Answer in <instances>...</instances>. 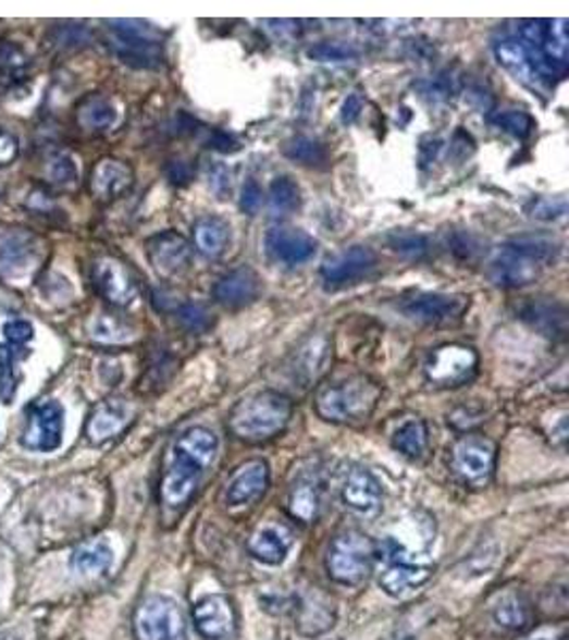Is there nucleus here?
Listing matches in <instances>:
<instances>
[{
  "instance_id": "f257e3e1",
  "label": "nucleus",
  "mask_w": 569,
  "mask_h": 640,
  "mask_svg": "<svg viewBox=\"0 0 569 640\" xmlns=\"http://www.w3.org/2000/svg\"><path fill=\"white\" fill-rule=\"evenodd\" d=\"M218 453V438L208 427L184 431L171 446L160 484L162 504L171 510L188 504Z\"/></svg>"
},
{
  "instance_id": "f03ea898",
  "label": "nucleus",
  "mask_w": 569,
  "mask_h": 640,
  "mask_svg": "<svg viewBox=\"0 0 569 640\" xmlns=\"http://www.w3.org/2000/svg\"><path fill=\"white\" fill-rule=\"evenodd\" d=\"M382 389L364 373L324 382L316 391V413L329 423H361L378 406Z\"/></svg>"
},
{
  "instance_id": "7ed1b4c3",
  "label": "nucleus",
  "mask_w": 569,
  "mask_h": 640,
  "mask_svg": "<svg viewBox=\"0 0 569 640\" xmlns=\"http://www.w3.org/2000/svg\"><path fill=\"white\" fill-rule=\"evenodd\" d=\"M293 402L277 391H260L239 402L228 417L231 431L246 442H262L288 426Z\"/></svg>"
},
{
  "instance_id": "20e7f679",
  "label": "nucleus",
  "mask_w": 569,
  "mask_h": 640,
  "mask_svg": "<svg viewBox=\"0 0 569 640\" xmlns=\"http://www.w3.org/2000/svg\"><path fill=\"white\" fill-rule=\"evenodd\" d=\"M378 559V544L357 530L339 533L329 549L326 570L329 577L339 586H361Z\"/></svg>"
},
{
  "instance_id": "39448f33",
  "label": "nucleus",
  "mask_w": 569,
  "mask_h": 640,
  "mask_svg": "<svg viewBox=\"0 0 569 640\" xmlns=\"http://www.w3.org/2000/svg\"><path fill=\"white\" fill-rule=\"evenodd\" d=\"M109 46L113 53L128 66L156 69L162 64V46L154 30L135 20H111Z\"/></svg>"
},
{
  "instance_id": "423d86ee",
  "label": "nucleus",
  "mask_w": 569,
  "mask_h": 640,
  "mask_svg": "<svg viewBox=\"0 0 569 640\" xmlns=\"http://www.w3.org/2000/svg\"><path fill=\"white\" fill-rule=\"evenodd\" d=\"M44 242L26 226H0V278L20 280L41 263Z\"/></svg>"
},
{
  "instance_id": "0eeeda50",
  "label": "nucleus",
  "mask_w": 569,
  "mask_h": 640,
  "mask_svg": "<svg viewBox=\"0 0 569 640\" xmlns=\"http://www.w3.org/2000/svg\"><path fill=\"white\" fill-rule=\"evenodd\" d=\"M135 626L141 640L188 639L184 613L171 598L164 595H150L139 604Z\"/></svg>"
},
{
  "instance_id": "6e6552de",
  "label": "nucleus",
  "mask_w": 569,
  "mask_h": 640,
  "mask_svg": "<svg viewBox=\"0 0 569 640\" xmlns=\"http://www.w3.org/2000/svg\"><path fill=\"white\" fill-rule=\"evenodd\" d=\"M424 373L440 389L463 386L478 373V353L463 344H444L429 355Z\"/></svg>"
},
{
  "instance_id": "1a4fd4ad",
  "label": "nucleus",
  "mask_w": 569,
  "mask_h": 640,
  "mask_svg": "<svg viewBox=\"0 0 569 640\" xmlns=\"http://www.w3.org/2000/svg\"><path fill=\"white\" fill-rule=\"evenodd\" d=\"M495 444L484 435H466L453 448V470L471 487H484L495 472Z\"/></svg>"
},
{
  "instance_id": "9d476101",
  "label": "nucleus",
  "mask_w": 569,
  "mask_h": 640,
  "mask_svg": "<svg viewBox=\"0 0 569 640\" xmlns=\"http://www.w3.org/2000/svg\"><path fill=\"white\" fill-rule=\"evenodd\" d=\"M64 410L55 399L35 402L26 410L22 444L30 451L50 453L62 444Z\"/></svg>"
},
{
  "instance_id": "9b49d317",
  "label": "nucleus",
  "mask_w": 569,
  "mask_h": 640,
  "mask_svg": "<svg viewBox=\"0 0 569 640\" xmlns=\"http://www.w3.org/2000/svg\"><path fill=\"white\" fill-rule=\"evenodd\" d=\"M378 267V255L367 246H352L324 261L320 278L326 291H339L359 284Z\"/></svg>"
},
{
  "instance_id": "f8f14e48",
  "label": "nucleus",
  "mask_w": 569,
  "mask_h": 640,
  "mask_svg": "<svg viewBox=\"0 0 569 640\" xmlns=\"http://www.w3.org/2000/svg\"><path fill=\"white\" fill-rule=\"evenodd\" d=\"M193 619L206 640H237L239 635L237 611L233 602L220 593L199 600L193 608Z\"/></svg>"
},
{
  "instance_id": "ddd939ff",
  "label": "nucleus",
  "mask_w": 569,
  "mask_h": 640,
  "mask_svg": "<svg viewBox=\"0 0 569 640\" xmlns=\"http://www.w3.org/2000/svg\"><path fill=\"white\" fill-rule=\"evenodd\" d=\"M469 308V299L463 295L444 293H418L401 304V312L408 319L424 324H448L463 319Z\"/></svg>"
},
{
  "instance_id": "4468645a",
  "label": "nucleus",
  "mask_w": 569,
  "mask_h": 640,
  "mask_svg": "<svg viewBox=\"0 0 569 640\" xmlns=\"http://www.w3.org/2000/svg\"><path fill=\"white\" fill-rule=\"evenodd\" d=\"M148 257L158 275L180 278L193 263V246L177 231H164L148 239Z\"/></svg>"
},
{
  "instance_id": "2eb2a0df",
  "label": "nucleus",
  "mask_w": 569,
  "mask_h": 640,
  "mask_svg": "<svg viewBox=\"0 0 569 640\" xmlns=\"http://www.w3.org/2000/svg\"><path fill=\"white\" fill-rule=\"evenodd\" d=\"M92 284L107 304L128 308L137 299V282L128 267L117 259L103 257L92 266Z\"/></svg>"
},
{
  "instance_id": "dca6fc26",
  "label": "nucleus",
  "mask_w": 569,
  "mask_h": 640,
  "mask_svg": "<svg viewBox=\"0 0 569 640\" xmlns=\"http://www.w3.org/2000/svg\"><path fill=\"white\" fill-rule=\"evenodd\" d=\"M267 255L282 266L308 263L318 250L316 239L310 233L297 226H271L264 235Z\"/></svg>"
},
{
  "instance_id": "f3484780",
  "label": "nucleus",
  "mask_w": 569,
  "mask_h": 640,
  "mask_svg": "<svg viewBox=\"0 0 569 640\" xmlns=\"http://www.w3.org/2000/svg\"><path fill=\"white\" fill-rule=\"evenodd\" d=\"M260 291L259 273L252 267H237L215 282L213 299L228 310H239L252 306L259 299Z\"/></svg>"
},
{
  "instance_id": "a211bd4d",
  "label": "nucleus",
  "mask_w": 569,
  "mask_h": 640,
  "mask_svg": "<svg viewBox=\"0 0 569 640\" xmlns=\"http://www.w3.org/2000/svg\"><path fill=\"white\" fill-rule=\"evenodd\" d=\"M542 269L544 267L540 263L531 261L529 257L520 255L518 250L504 244L488 263V278L497 286L518 288V286H527V284L535 282L540 278Z\"/></svg>"
},
{
  "instance_id": "6ab92c4d",
  "label": "nucleus",
  "mask_w": 569,
  "mask_h": 640,
  "mask_svg": "<svg viewBox=\"0 0 569 640\" xmlns=\"http://www.w3.org/2000/svg\"><path fill=\"white\" fill-rule=\"evenodd\" d=\"M342 500L357 515L373 517L382 506L380 482L369 470L352 468L342 484Z\"/></svg>"
},
{
  "instance_id": "aec40b11",
  "label": "nucleus",
  "mask_w": 569,
  "mask_h": 640,
  "mask_svg": "<svg viewBox=\"0 0 569 640\" xmlns=\"http://www.w3.org/2000/svg\"><path fill=\"white\" fill-rule=\"evenodd\" d=\"M133 182H135V173L131 164H126L124 160L101 159L92 169L90 190L99 201L109 204L122 197L124 193H128Z\"/></svg>"
},
{
  "instance_id": "412c9836",
  "label": "nucleus",
  "mask_w": 569,
  "mask_h": 640,
  "mask_svg": "<svg viewBox=\"0 0 569 640\" xmlns=\"http://www.w3.org/2000/svg\"><path fill=\"white\" fill-rule=\"evenodd\" d=\"M331 340L324 335H316L308 340L293 357L290 372L293 380L301 382V386H310L322 373L326 372L331 364Z\"/></svg>"
},
{
  "instance_id": "4be33fe9",
  "label": "nucleus",
  "mask_w": 569,
  "mask_h": 640,
  "mask_svg": "<svg viewBox=\"0 0 569 640\" xmlns=\"http://www.w3.org/2000/svg\"><path fill=\"white\" fill-rule=\"evenodd\" d=\"M269 487V466L260 459H252L244 464L226 487V502L231 506H244L259 500Z\"/></svg>"
},
{
  "instance_id": "5701e85b",
  "label": "nucleus",
  "mask_w": 569,
  "mask_h": 640,
  "mask_svg": "<svg viewBox=\"0 0 569 640\" xmlns=\"http://www.w3.org/2000/svg\"><path fill=\"white\" fill-rule=\"evenodd\" d=\"M131 421V406L124 399H107L95 408L88 419L86 435L92 444H103L115 438Z\"/></svg>"
},
{
  "instance_id": "b1692460",
  "label": "nucleus",
  "mask_w": 569,
  "mask_h": 640,
  "mask_svg": "<svg viewBox=\"0 0 569 640\" xmlns=\"http://www.w3.org/2000/svg\"><path fill=\"white\" fill-rule=\"evenodd\" d=\"M335 621V608L333 602L313 587L308 595L299 600L297 606V628L308 635V637H318L333 628Z\"/></svg>"
},
{
  "instance_id": "393cba45",
  "label": "nucleus",
  "mask_w": 569,
  "mask_h": 640,
  "mask_svg": "<svg viewBox=\"0 0 569 640\" xmlns=\"http://www.w3.org/2000/svg\"><path fill=\"white\" fill-rule=\"evenodd\" d=\"M431 577V564H416L412 559L395 557L391 566L382 573L380 587L388 595H404L416 587L426 583Z\"/></svg>"
},
{
  "instance_id": "a878e982",
  "label": "nucleus",
  "mask_w": 569,
  "mask_h": 640,
  "mask_svg": "<svg viewBox=\"0 0 569 640\" xmlns=\"http://www.w3.org/2000/svg\"><path fill=\"white\" fill-rule=\"evenodd\" d=\"M493 617L499 628L508 632H527L535 624L531 602L520 591H508L493 608Z\"/></svg>"
},
{
  "instance_id": "bb28decb",
  "label": "nucleus",
  "mask_w": 569,
  "mask_h": 640,
  "mask_svg": "<svg viewBox=\"0 0 569 640\" xmlns=\"http://www.w3.org/2000/svg\"><path fill=\"white\" fill-rule=\"evenodd\" d=\"M195 248L208 259H218L226 253L231 242V226L220 216H203L195 222L193 229Z\"/></svg>"
},
{
  "instance_id": "cd10ccee",
  "label": "nucleus",
  "mask_w": 569,
  "mask_h": 640,
  "mask_svg": "<svg viewBox=\"0 0 569 640\" xmlns=\"http://www.w3.org/2000/svg\"><path fill=\"white\" fill-rule=\"evenodd\" d=\"M290 542H293V533L288 532L284 526H271V528L259 530L250 538L248 551L262 564L275 566L284 562L290 549Z\"/></svg>"
},
{
  "instance_id": "c85d7f7f",
  "label": "nucleus",
  "mask_w": 569,
  "mask_h": 640,
  "mask_svg": "<svg viewBox=\"0 0 569 640\" xmlns=\"http://www.w3.org/2000/svg\"><path fill=\"white\" fill-rule=\"evenodd\" d=\"M322 506V484L316 477H301L288 493V510L301 524H311Z\"/></svg>"
},
{
  "instance_id": "c756f323",
  "label": "nucleus",
  "mask_w": 569,
  "mask_h": 640,
  "mask_svg": "<svg viewBox=\"0 0 569 640\" xmlns=\"http://www.w3.org/2000/svg\"><path fill=\"white\" fill-rule=\"evenodd\" d=\"M113 564V551L104 540H90L77 546L71 555V566L77 575L95 577L103 575Z\"/></svg>"
},
{
  "instance_id": "7c9ffc66",
  "label": "nucleus",
  "mask_w": 569,
  "mask_h": 640,
  "mask_svg": "<svg viewBox=\"0 0 569 640\" xmlns=\"http://www.w3.org/2000/svg\"><path fill=\"white\" fill-rule=\"evenodd\" d=\"M495 56H497L499 64L504 69H508L517 77L518 82H522L524 86H531V88L540 86V77L533 71L531 60H529V56L524 52L520 39H504V41H499L495 46Z\"/></svg>"
},
{
  "instance_id": "2f4dec72",
  "label": "nucleus",
  "mask_w": 569,
  "mask_h": 640,
  "mask_svg": "<svg viewBox=\"0 0 569 640\" xmlns=\"http://www.w3.org/2000/svg\"><path fill=\"white\" fill-rule=\"evenodd\" d=\"M506 244L542 267L555 263L561 253V244L551 235H518Z\"/></svg>"
},
{
  "instance_id": "473e14b6",
  "label": "nucleus",
  "mask_w": 569,
  "mask_h": 640,
  "mask_svg": "<svg viewBox=\"0 0 569 640\" xmlns=\"http://www.w3.org/2000/svg\"><path fill=\"white\" fill-rule=\"evenodd\" d=\"M117 120V109L115 106L104 99V97H88L79 109H77V122L84 131H95V133H101L107 131L115 124Z\"/></svg>"
},
{
  "instance_id": "72a5a7b5",
  "label": "nucleus",
  "mask_w": 569,
  "mask_h": 640,
  "mask_svg": "<svg viewBox=\"0 0 569 640\" xmlns=\"http://www.w3.org/2000/svg\"><path fill=\"white\" fill-rule=\"evenodd\" d=\"M393 446L401 455H406L410 459H420L426 453V446H429V429H426V423L422 419H412V421L404 423V426L395 431Z\"/></svg>"
},
{
  "instance_id": "f704fd0d",
  "label": "nucleus",
  "mask_w": 569,
  "mask_h": 640,
  "mask_svg": "<svg viewBox=\"0 0 569 640\" xmlns=\"http://www.w3.org/2000/svg\"><path fill=\"white\" fill-rule=\"evenodd\" d=\"M269 206L275 213H293L301 208V188L288 177L280 175L269 186Z\"/></svg>"
},
{
  "instance_id": "c9c22d12",
  "label": "nucleus",
  "mask_w": 569,
  "mask_h": 640,
  "mask_svg": "<svg viewBox=\"0 0 569 640\" xmlns=\"http://www.w3.org/2000/svg\"><path fill=\"white\" fill-rule=\"evenodd\" d=\"M88 331L92 340L103 344H124L135 335L133 327L115 315H97L90 320Z\"/></svg>"
},
{
  "instance_id": "e433bc0d",
  "label": "nucleus",
  "mask_w": 569,
  "mask_h": 640,
  "mask_svg": "<svg viewBox=\"0 0 569 640\" xmlns=\"http://www.w3.org/2000/svg\"><path fill=\"white\" fill-rule=\"evenodd\" d=\"M284 157L306 167H318L326 162V150L320 141L306 135H297L284 144Z\"/></svg>"
},
{
  "instance_id": "4c0bfd02",
  "label": "nucleus",
  "mask_w": 569,
  "mask_h": 640,
  "mask_svg": "<svg viewBox=\"0 0 569 640\" xmlns=\"http://www.w3.org/2000/svg\"><path fill=\"white\" fill-rule=\"evenodd\" d=\"M44 171H46V180L52 184V186H60V188H66V186H73L77 184V164L71 155L66 152H50L46 164H44Z\"/></svg>"
},
{
  "instance_id": "58836bf2",
  "label": "nucleus",
  "mask_w": 569,
  "mask_h": 640,
  "mask_svg": "<svg viewBox=\"0 0 569 640\" xmlns=\"http://www.w3.org/2000/svg\"><path fill=\"white\" fill-rule=\"evenodd\" d=\"M524 319L531 320L546 335H564L566 333V310L561 306H551V304L535 306L533 304L524 312Z\"/></svg>"
},
{
  "instance_id": "ea45409f",
  "label": "nucleus",
  "mask_w": 569,
  "mask_h": 640,
  "mask_svg": "<svg viewBox=\"0 0 569 640\" xmlns=\"http://www.w3.org/2000/svg\"><path fill=\"white\" fill-rule=\"evenodd\" d=\"M28 69V58L20 48L4 44L0 46V84L13 86L17 84Z\"/></svg>"
},
{
  "instance_id": "a19ab883",
  "label": "nucleus",
  "mask_w": 569,
  "mask_h": 640,
  "mask_svg": "<svg viewBox=\"0 0 569 640\" xmlns=\"http://www.w3.org/2000/svg\"><path fill=\"white\" fill-rule=\"evenodd\" d=\"M20 389L17 372V355L9 346H0V399L2 404H11Z\"/></svg>"
},
{
  "instance_id": "79ce46f5",
  "label": "nucleus",
  "mask_w": 569,
  "mask_h": 640,
  "mask_svg": "<svg viewBox=\"0 0 569 640\" xmlns=\"http://www.w3.org/2000/svg\"><path fill=\"white\" fill-rule=\"evenodd\" d=\"M175 317L184 329L190 333H206L213 324V315L209 312L203 304H184L175 310Z\"/></svg>"
},
{
  "instance_id": "37998d69",
  "label": "nucleus",
  "mask_w": 569,
  "mask_h": 640,
  "mask_svg": "<svg viewBox=\"0 0 569 640\" xmlns=\"http://www.w3.org/2000/svg\"><path fill=\"white\" fill-rule=\"evenodd\" d=\"M388 246L395 253L406 255V257H415V259L424 257L426 250H429V242H426L424 235H420V233H408V231L391 233L388 235Z\"/></svg>"
},
{
  "instance_id": "c03bdc74",
  "label": "nucleus",
  "mask_w": 569,
  "mask_h": 640,
  "mask_svg": "<svg viewBox=\"0 0 569 640\" xmlns=\"http://www.w3.org/2000/svg\"><path fill=\"white\" fill-rule=\"evenodd\" d=\"M308 56L316 62H344V60H350L357 56V50L352 46H346V44H318L308 50Z\"/></svg>"
},
{
  "instance_id": "a18cd8bd",
  "label": "nucleus",
  "mask_w": 569,
  "mask_h": 640,
  "mask_svg": "<svg viewBox=\"0 0 569 640\" xmlns=\"http://www.w3.org/2000/svg\"><path fill=\"white\" fill-rule=\"evenodd\" d=\"M495 124L502 126L504 131H508L510 135H515L518 139H524L533 128V120L524 111H504V113H499L495 118Z\"/></svg>"
},
{
  "instance_id": "49530a36",
  "label": "nucleus",
  "mask_w": 569,
  "mask_h": 640,
  "mask_svg": "<svg viewBox=\"0 0 569 640\" xmlns=\"http://www.w3.org/2000/svg\"><path fill=\"white\" fill-rule=\"evenodd\" d=\"M566 210H568V204L564 197H559V199L542 197L529 206V213L537 220H559L566 216Z\"/></svg>"
},
{
  "instance_id": "de8ad7c7",
  "label": "nucleus",
  "mask_w": 569,
  "mask_h": 640,
  "mask_svg": "<svg viewBox=\"0 0 569 640\" xmlns=\"http://www.w3.org/2000/svg\"><path fill=\"white\" fill-rule=\"evenodd\" d=\"M2 333L9 344L24 346L35 337V327L28 320H7L2 324Z\"/></svg>"
},
{
  "instance_id": "09e8293b",
  "label": "nucleus",
  "mask_w": 569,
  "mask_h": 640,
  "mask_svg": "<svg viewBox=\"0 0 569 640\" xmlns=\"http://www.w3.org/2000/svg\"><path fill=\"white\" fill-rule=\"evenodd\" d=\"M242 210L250 216L259 213L260 206H262V190H260L259 182L257 180H248L242 188V201H239Z\"/></svg>"
},
{
  "instance_id": "8fccbe9b",
  "label": "nucleus",
  "mask_w": 569,
  "mask_h": 640,
  "mask_svg": "<svg viewBox=\"0 0 569 640\" xmlns=\"http://www.w3.org/2000/svg\"><path fill=\"white\" fill-rule=\"evenodd\" d=\"M20 155V144L17 137L11 135L9 131L0 128V169L9 167Z\"/></svg>"
},
{
  "instance_id": "3c124183",
  "label": "nucleus",
  "mask_w": 569,
  "mask_h": 640,
  "mask_svg": "<svg viewBox=\"0 0 569 640\" xmlns=\"http://www.w3.org/2000/svg\"><path fill=\"white\" fill-rule=\"evenodd\" d=\"M361 97H359V95H350V97L344 101V107H342V120H344V124H352V122L361 115Z\"/></svg>"
},
{
  "instance_id": "603ef678",
  "label": "nucleus",
  "mask_w": 569,
  "mask_h": 640,
  "mask_svg": "<svg viewBox=\"0 0 569 640\" xmlns=\"http://www.w3.org/2000/svg\"><path fill=\"white\" fill-rule=\"evenodd\" d=\"M453 253L459 255L461 259H471L473 253H475V248L471 244V237L469 235H457L455 242H453Z\"/></svg>"
},
{
  "instance_id": "864d4df0",
  "label": "nucleus",
  "mask_w": 569,
  "mask_h": 640,
  "mask_svg": "<svg viewBox=\"0 0 569 640\" xmlns=\"http://www.w3.org/2000/svg\"><path fill=\"white\" fill-rule=\"evenodd\" d=\"M211 177H213V188L218 193H224L226 188H231V182H228V175H226L224 167H218L215 173H211Z\"/></svg>"
},
{
  "instance_id": "5fc2aeb1",
  "label": "nucleus",
  "mask_w": 569,
  "mask_h": 640,
  "mask_svg": "<svg viewBox=\"0 0 569 640\" xmlns=\"http://www.w3.org/2000/svg\"><path fill=\"white\" fill-rule=\"evenodd\" d=\"M537 640H555V639H548V637H542V639H537ZM559 640H564V639H559Z\"/></svg>"
}]
</instances>
